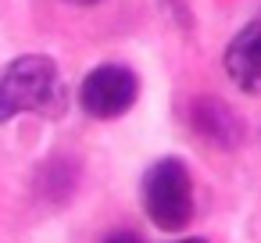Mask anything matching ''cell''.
Wrapping results in <instances>:
<instances>
[{
    "label": "cell",
    "mask_w": 261,
    "mask_h": 243,
    "mask_svg": "<svg viewBox=\"0 0 261 243\" xmlns=\"http://www.w3.org/2000/svg\"><path fill=\"white\" fill-rule=\"evenodd\" d=\"M65 107H68V86L50 58L25 54L0 72V122H11L18 115L61 118Z\"/></svg>",
    "instance_id": "cell-1"
},
{
    "label": "cell",
    "mask_w": 261,
    "mask_h": 243,
    "mask_svg": "<svg viewBox=\"0 0 261 243\" xmlns=\"http://www.w3.org/2000/svg\"><path fill=\"white\" fill-rule=\"evenodd\" d=\"M143 211L147 218L165 232H182L193 222L197 200H193V175L179 157H158L143 172Z\"/></svg>",
    "instance_id": "cell-2"
},
{
    "label": "cell",
    "mask_w": 261,
    "mask_h": 243,
    "mask_svg": "<svg viewBox=\"0 0 261 243\" xmlns=\"http://www.w3.org/2000/svg\"><path fill=\"white\" fill-rule=\"evenodd\" d=\"M140 97V79L125 65H97L79 86V107L90 118H122Z\"/></svg>",
    "instance_id": "cell-3"
},
{
    "label": "cell",
    "mask_w": 261,
    "mask_h": 243,
    "mask_svg": "<svg viewBox=\"0 0 261 243\" xmlns=\"http://www.w3.org/2000/svg\"><path fill=\"white\" fill-rule=\"evenodd\" d=\"M225 72L247 97H261V22H247L229 40Z\"/></svg>",
    "instance_id": "cell-4"
},
{
    "label": "cell",
    "mask_w": 261,
    "mask_h": 243,
    "mask_svg": "<svg viewBox=\"0 0 261 243\" xmlns=\"http://www.w3.org/2000/svg\"><path fill=\"white\" fill-rule=\"evenodd\" d=\"M193 125H197V132H200L204 140L222 143V147H232L236 136H240V129H243L222 100H197V107H193Z\"/></svg>",
    "instance_id": "cell-5"
},
{
    "label": "cell",
    "mask_w": 261,
    "mask_h": 243,
    "mask_svg": "<svg viewBox=\"0 0 261 243\" xmlns=\"http://www.w3.org/2000/svg\"><path fill=\"white\" fill-rule=\"evenodd\" d=\"M104 243H143V239H140L136 232H129V229H118V232H111Z\"/></svg>",
    "instance_id": "cell-6"
},
{
    "label": "cell",
    "mask_w": 261,
    "mask_h": 243,
    "mask_svg": "<svg viewBox=\"0 0 261 243\" xmlns=\"http://www.w3.org/2000/svg\"><path fill=\"white\" fill-rule=\"evenodd\" d=\"M175 243H207V239H200V236H186V239H175Z\"/></svg>",
    "instance_id": "cell-7"
},
{
    "label": "cell",
    "mask_w": 261,
    "mask_h": 243,
    "mask_svg": "<svg viewBox=\"0 0 261 243\" xmlns=\"http://www.w3.org/2000/svg\"><path fill=\"white\" fill-rule=\"evenodd\" d=\"M75 4H97V0H75Z\"/></svg>",
    "instance_id": "cell-8"
}]
</instances>
